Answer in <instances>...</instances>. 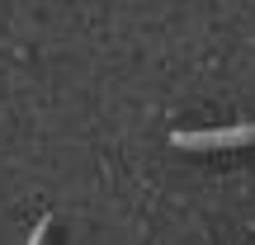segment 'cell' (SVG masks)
I'll return each instance as SVG.
<instances>
[{
  "mask_svg": "<svg viewBox=\"0 0 255 245\" xmlns=\"http://www.w3.org/2000/svg\"><path fill=\"white\" fill-rule=\"evenodd\" d=\"M170 142L184 146V151H208V146H246V142H255V123L218 127V132H175Z\"/></svg>",
  "mask_w": 255,
  "mask_h": 245,
  "instance_id": "1",
  "label": "cell"
}]
</instances>
